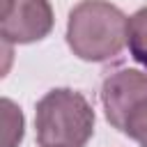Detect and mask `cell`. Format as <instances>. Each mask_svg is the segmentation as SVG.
Instances as JSON below:
<instances>
[{
	"label": "cell",
	"mask_w": 147,
	"mask_h": 147,
	"mask_svg": "<svg viewBox=\"0 0 147 147\" xmlns=\"http://www.w3.org/2000/svg\"><path fill=\"white\" fill-rule=\"evenodd\" d=\"M147 101V74L138 69H119L103 80L101 87V103L106 119L117 129L124 131L129 115Z\"/></svg>",
	"instance_id": "cell-4"
},
{
	"label": "cell",
	"mask_w": 147,
	"mask_h": 147,
	"mask_svg": "<svg viewBox=\"0 0 147 147\" xmlns=\"http://www.w3.org/2000/svg\"><path fill=\"white\" fill-rule=\"evenodd\" d=\"M53 30L48 0H2L0 34L5 44H32Z\"/></svg>",
	"instance_id": "cell-3"
},
{
	"label": "cell",
	"mask_w": 147,
	"mask_h": 147,
	"mask_svg": "<svg viewBox=\"0 0 147 147\" xmlns=\"http://www.w3.org/2000/svg\"><path fill=\"white\" fill-rule=\"evenodd\" d=\"M34 129L41 147H85L94 133V110L80 92L57 87L37 101Z\"/></svg>",
	"instance_id": "cell-2"
},
{
	"label": "cell",
	"mask_w": 147,
	"mask_h": 147,
	"mask_svg": "<svg viewBox=\"0 0 147 147\" xmlns=\"http://www.w3.org/2000/svg\"><path fill=\"white\" fill-rule=\"evenodd\" d=\"M126 46L131 57L147 67V7L138 9L129 18V32H126Z\"/></svg>",
	"instance_id": "cell-5"
},
{
	"label": "cell",
	"mask_w": 147,
	"mask_h": 147,
	"mask_svg": "<svg viewBox=\"0 0 147 147\" xmlns=\"http://www.w3.org/2000/svg\"><path fill=\"white\" fill-rule=\"evenodd\" d=\"M129 138H133L140 147H147V101H142L126 119L124 124V131Z\"/></svg>",
	"instance_id": "cell-6"
},
{
	"label": "cell",
	"mask_w": 147,
	"mask_h": 147,
	"mask_svg": "<svg viewBox=\"0 0 147 147\" xmlns=\"http://www.w3.org/2000/svg\"><path fill=\"white\" fill-rule=\"evenodd\" d=\"M129 18L106 0H83L69 11L67 44L85 62H106L126 46Z\"/></svg>",
	"instance_id": "cell-1"
}]
</instances>
